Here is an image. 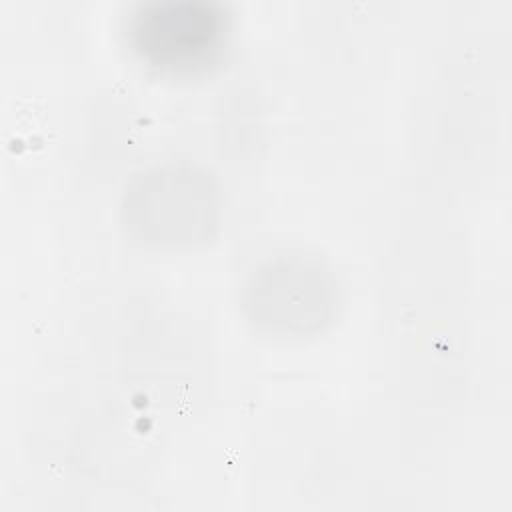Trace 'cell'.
<instances>
[{
    "mask_svg": "<svg viewBox=\"0 0 512 512\" xmlns=\"http://www.w3.org/2000/svg\"><path fill=\"white\" fill-rule=\"evenodd\" d=\"M146 52L162 64H198L204 50L212 48L218 34V16L204 12L174 14L154 12L142 20L138 30Z\"/></svg>",
    "mask_w": 512,
    "mask_h": 512,
    "instance_id": "1",
    "label": "cell"
}]
</instances>
